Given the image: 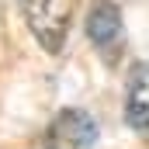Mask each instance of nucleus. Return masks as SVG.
<instances>
[{
	"label": "nucleus",
	"instance_id": "f03ea898",
	"mask_svg": "<svg viewBox=\"0 0 149 149\" xmlns=\"http://www.w3.org/2000/svg\"><path fill=\"white\" fill-rule=\"evenodd\" d=\"M83 31L87 42L104 56V63H118L121 49H125V21L114 0H94L87 17H83Z\"/></svg>",
	"mask_w": 149,
	"mask_h": 149
},
{
	"label": "nucleus",
	"instance_id": "20e7f679",
	"mask_svg": "<svg viewBox=\"0 0 149 149\" xmlns=\"http://www.w3.org/2000/svg\"><path fill=\"white\" fill-rule=\"evenodd\" d=\"M125 121L132 132L149 139V63H135L125 87Z\"/></svg>",
	"mask_w": 149,
	"mask_h": 149
},
{
	"label": "nucleus",
	"instance_id": "f257e3e1",
	"mask_svg": "<svg viewBox=\"0 0 149 149\" xmlns=\"http://www.w3.org/2000/svg\"><path fill=\"white\" fill-rule=\"evenodd\" d=\"M17 7H21V17L38 45L49 56L63 52L66 35H70V21H73V0H17Z\"/></svg>",
	"mask_w": 149,
	"mask_h": 149
},
{
	"label": "nucleus",
	"instance_id": "7ed1b4c3",
	"mask_svg": "<svg viewBox=\"0 0 149 149\" xmlns=\"http://www.w3.org/2000/svg\"><path fill=\"white\" fill-rule=\"evenodd\" d=\"M97 142V121L83 108H63L49 121L42 149H94Z\"/></svg>",
	"mask_w": 149,
	"mask_h": 149
}]
</instances>
